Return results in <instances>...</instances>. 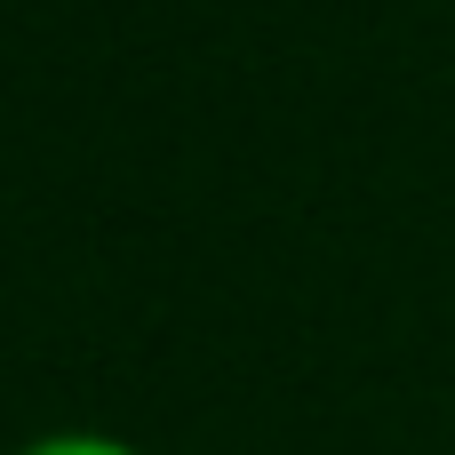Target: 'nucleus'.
<instances>
[{
	"instance_id": "1",
	"label": "nucleus",
	"mask_w": 455,
	"mask_h": 455,
	"mask_svg": "<svg viewBox=\"0 0 455 455\" xmlns=\"http://www.w3.org/2000/svg\"><path fill=\"white\" fill-rule=\"evenodd\" d=\"M16 455H128L120 440H88V432H64V440H32V448Z\"/></svg>"
}]
</instances>
